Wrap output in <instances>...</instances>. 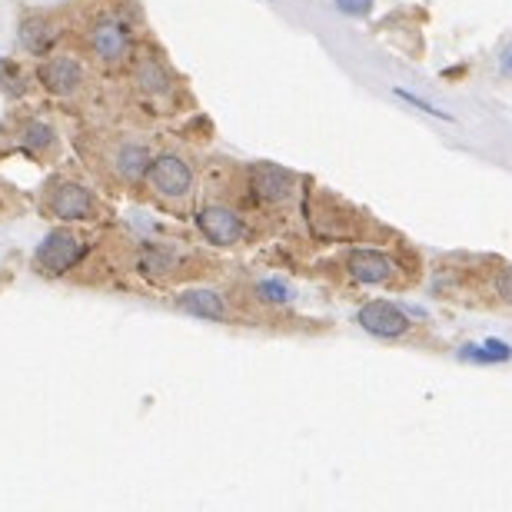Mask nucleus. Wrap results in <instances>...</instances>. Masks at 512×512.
I'll return each instance as SVG.
<instances>
[{
	"mask_svg": "<svg viewBox=\"0 0 512 512\" xmlns=\"http://www.w3.org/2000/svg\"><path fill=\"white\" fill-rule=\"evenodd\" d=\"M147 177L153 183V190L167 200H180L193 190V167L183 157H177V153H160V157H153Z\"/></svg>",
	"mask_w": 512,
	"mask_h": 512,
	"instance_id": "obj_1",
	"label": "nucleus"
},
{
	"mask_svg": "<svg viewBox=\"0 0 512 512\" xmlns=\"http://www.w3.org/2000/svg\"><path fill=\"white\" fill-rule=\"evenodd\" d=\"M396 97L399 100H406V104H413V107H419L423 114H429V117H436V120H453L449 114H443L439 107H433L429 100H423V97H416V94H409V90H403V87H396Z\"/></svg>",
	"mask_w": 512,
	"mask_h": 512,
	"instance_id": "obj_17",
	"label": "nucleus"
},
{
	"mask_svg": "<svg viewBox=\"0 0 512 512\" xmlns=\"http://www.w3.org/2000/svg\"><path fill=\"white\" fill-rule=\"evenodd\" d=\"M133 84H137L140 94L163 97V94H170V90H173V77H170V70L163 67V60L140 57L137 67H133Z\"/></svg>",
	"mask_w": 512,
	"mask_h": 512,
	"instance_id": "obj_10",
	"label": "nucleus"
},
{
	"mask_svg": "<svg viewBox=\"0 0 512 512\" xmlns=\"http://www.w3.org/2000/svg\"><path fill=\"white\" fill-rule=\"evenodd\" d=\"M47 207L57 220H87L94 213V193L84 183L57 180L47 193Z\"/></svg>",
	"mask_w": 512,
	"mask_h": 512,
	"instance_id": "obj_3",
	"label": "nucleus"
},
{
	"mask_svg": "<svg viewBox=\"0 0 512 512\" xmlns=\"http://www.w3.org/2000/svg\"><path fill=\"white\" fill-rule=\"evenodd\" d=\"M463 360H476V363H506V360H512V346H506V343L463 346Z\"/></svg>",
	"mask_w": 512,
	"mask_h": 512,
	"instance_id": "obj_14",
	"label": "nucleus"
},
{
	"mask_svg": "<svg viewBox=\"0 0 512 512\" xmlns=\"http://www.w3.org/2000/svg\"><path fill=\"white\" fill-rule=\"evenodd\" d=\"M80 253H84V247H80V240L74 237V233H70V230H50L44 237V243H40L34 260H37L40 270L60 276L80 260Z\"/></svg>",
	"mask_w": 512,
	"mask_h": 512,
	"instance_id": "obj_4",
	"label": "nucleus"
},
{
	"mask_svg": "<svg viewBox=\"0 0 512 512\" xmlns=\"http://www.w3.org/2000/svg\"><path fill=\"white\" fill-rule=\"evenodd\" d=\"M197 227L203 233V240L213 243V247H237V243L243 240L240 213L230 210V207H220V203H213V207L200 210Z\"/></svg>",
	"mask_w": 512,
	"mask_h": 512,
	"instance_id": "obj_2",
	"label": "nucleus"
},
{
	"mask_svg": "<svg viewBox=\"0 0 512 512\" xmlns=\"http://www.w3.org/2000/svg\"><path fill=\"white\" fill-rule=\"evenodd\" d=\"M293 183H296L293 173L276 167V163H256L250 170V190L263 203H286L293 197Z\"/></svg>",
	"mask_w": 512,
	"mask_h": 512,
	"instance_id": "obj_7",
	"label": "nucleus"
},
{
	"mask_svg": "<svg viewBox=\"0 0 512 512\" xmlns=\"http://www.w3.org/2000/svg\"><path fill=\"white\" fill-rule=\"evenodd\" d=\"M40 84H44L50 94H77L84 87V64L70 54H57L40 64Z\"/></svg>",
	"mask_w": 512,
	"mask_h": 512,
	"instance_id": "obj_6",
	"label": "nucleus"
},
{
	"mask_svg": "<svg viewBox=\"0 0 512 512\" xmlns=\"http://www.w3.org/2000/svg\"><path fill=\"white\" fill-rule=\"evenodd\" d=\"M499 70H503L506 77H512V44L503 50V54H499Z\"/></svg>",
	"mask_w": 512,
	"mask_h": 512,
	"instance_id": "obj_21",
	"label": "nucleus"
},
{
	"mask_svg": "<svg viewBox=\"0 0 512 512\" xmlns=\"http://www.w3.org/2000/svg\"><path fill=\"white\" fill-rule=\"evenodd\" d=\"M346 270L356 283H389L396 276V263L380 250H353L346 256Z\"/></svg>",
	"mask_w": 512,
	"mask_h": 512,
	"instance_id": "obj_9",
	"label": "nucleus"
},
{
	"mask_svg": "<svg viewBox=\"0 0 512 512\" xmlns=\"http://www.w3.org/2000/svg\"><path fill=\"white\" fill-rule=\"evenodd\" d=\"M173 270V256L163 253V250H143L140 253V273L143 276H153V280H160V276H167Z\"/></svg>",
	"mask_w": 512,
	"mask_h": 512,
	"instance_id": "obj_15",
	"label": "nucleus"
},
{
	"mask_svg": "<svg viewBox=\"0 0 512 512\" xmlns=\"http://www.w3.org/2000/svg\"><path fill=\"white\" fill-rule=\"evenodd\" d=\"M356 323H360L366 333L383 336V340H396V336L409 333V316L399 310L396 303H389V300L366 303L363 310L356 313Z\"/></svg>",
	"mask_w": 512,
	"mask_h": 512,
	"instance_id": "obj_5",
	"label": "nucleus"
},
{
	"mask_svg": "<svg viewBox=\"0 0 512 512\" xmlns=\"http://www.w3.org/2000/svg\"><path fill=\"white\" fill-rule=\"evenodd\" d=\"M177 306L183 313L200 316V320H223L227 316V300L213 290H187L177 296Z\"/></svg>",
	"mask_w": 512,
	"mask_h": 512,
	"instance_id": "obj_11",
	"label": "nucleus"
},
{
	"mask_svg": "<svg viewBox=\"0 0 512 512\" xmlns=\"http://www.w3.org/2000/svg\"><path fill=\"white\" fill-rule=\"evenodd\" d=\"M24 147H30V150L54 147V130L44 127V124H30V127L24 130Z\"/></svg>",
	"mask_w": 512,
	"mask_h": 512,
	"instance_id": "obj_16",
	"label": "nucleus"
},
{
	"mask_svg": "<svg viewBox=\"0 0 512 512\" xmlns=\"http://www.w3.org/2000/svg\"><path fill=\"white\" fill-rule=\"evenodd\" d=\"M150 163H153V157H150V150L143 147V143H124V147L117 150V157H114V170H117L120 180L137 183L140 177H147Z\"/></svg>",
	"mask_w": 512,
	"mask_h": 512,
	"instance_id": "obj_13",
	"label": "nucleus"
},
{
	"mask_svg": "<svg viewBox=\"0 0 512 512\" xmlns=\"http://www.w3.org/2000/svg\"><path fill=\"white\" fill-rule=\"evenodd\" d=\"M57 27L54 20L47 17H27L24 24H20V44H24L34 57H44L50 47L57 44Z\"/></svg>",
	"mask_w": 512,
	"mask_h": 512,
	"instance_id": "obj_12",
	"label": "nucleus"
},
{
	"mask_svg": "<svg viewBox=\"0 0 512 512\" xmlns=\"http://www.w3.org/2000/svg\"><path fill=\"white\" fill-rule=\"evenodd\" d=\"M496 293L499 296H503V300L512 306V270H506L503 276H499V280H496Z\"/></svg>",
	"mask_w": 512,
	"mask_h": 512,
	"instance_id": "obj_20",
	"label": "nucleus"
},
{
	"mask_svg": "<svg viewBox=\"0 0 512 512\" xmlns=\"http://www.w3.org/2000/svg\"><path fill=\"white\" fill-rule=\"evenodd\" d=\"M333 4L346 17H370L373 10V0H333Z\"/></svg>",
	"mask_w": 512,
	"mask_h": 512,
	"instance_id": "obj_19",
	"label": "nucleus"
},
{
	"mask_svg": "<svg viewBox=\"0 0 512 512\" xmlns=\"http://www.w3.org/2000/svg\"><path fill=\"white\" fill-rule=\"evenodd\" d=\"M90 47L107 64H120V60L130 57V30L124 24H117V20H100L90 30Z\"/></svg>",
	"mask_w": 512,
	"mask_h": 512,
	"instance_id": "obj_8",
	"label": "nucleus"
},
{
	"mask_svg": "<svg viewBox=\"0 0 512 512\" xmlns=\"http://www.w3.org/2000/svg\"><path fill=\"white\" fill-rule=\"evenodd\" d=\"M256 293H260L266 303H286V300H290V290H286L280 280H263L260 286H256Z\"/></svg>",
	"mask_w": 512,
	"mask_h": 512,
	"instance_id": "obj_18",
	"label": "nucleus"
}]
</instances>
